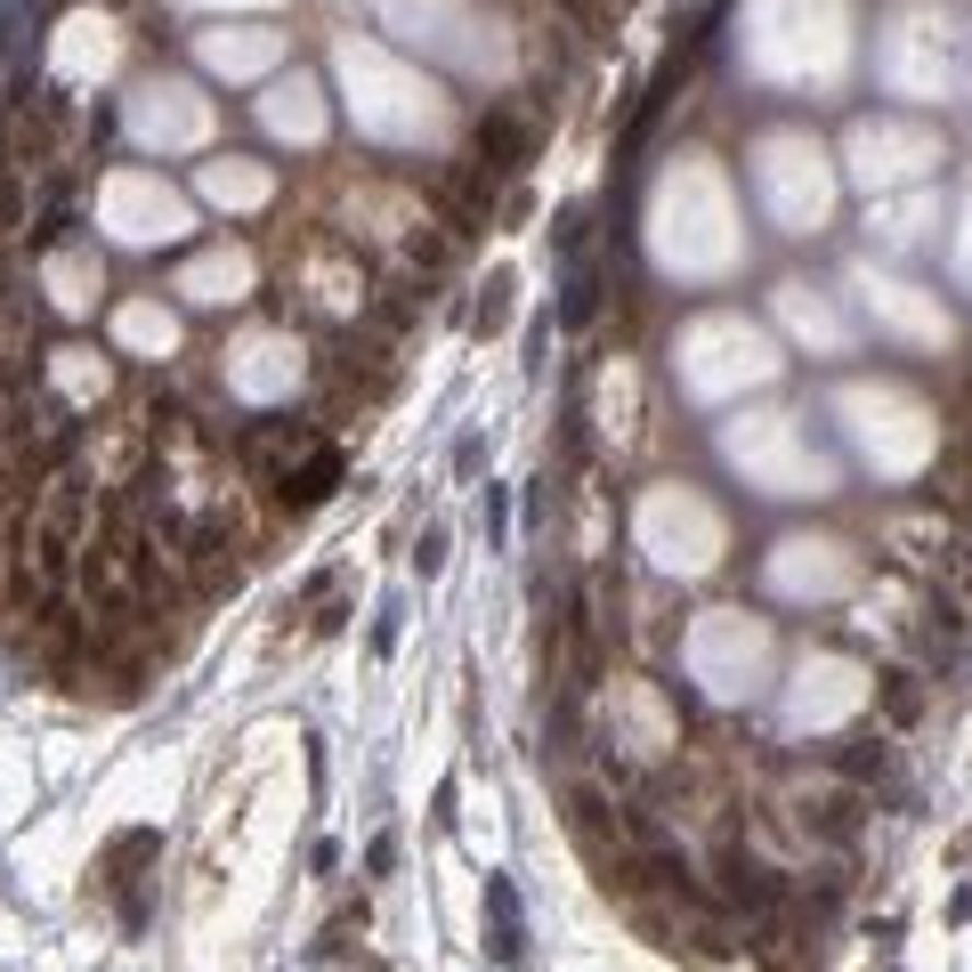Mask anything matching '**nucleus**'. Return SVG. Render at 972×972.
I'll return each instance as SVG.
<instances>
[{
	"label": "nucleus",
	"mask_w": 972,
	"mask_h": 972,
	"mask_svg": "<svg viewBox=\"0 0 972 972\" xmlns=\"http://www.w3.org/2000/svg\"><path fill=\"white\" fill-rule=\"evenodd\" d=\"M883 713H892L900 730H907V721L924 713V689H916V673H883Z\"/></svg>",
	"instance_id": "0eeeda50"
},
{
	"label": "nucleus",
	"mask_w": 972,
	"mask_h": 972,
	"mask_svg": "<svg viewBox=\"0 0 972 972\" xmlns=\"http://www.w3.org/2000/svg\"><path fill=\"white\" fill-rule=\"evenodd\" d=\"M826 770H835V778H851V786H867V778H883V770H892V746H883V737H843V746L826 754Z\"/></svg>",
	"instance_id": "20e7f679"
},
{
	"label": "nucleus",
	"mask_w": 972,
	"mask_h": 972,
	"mask_svg": "<svg viewBox=\"0 0 972 972\" xmlns=\"http://www.w3.org/2000/svg\"><path fill=\"white\" fill-rule=\"evenodd\" d=\"M341 479H348V454H341V446H317L293 479H284L276 503H284V511H317V503H333V494H341Z\"/></svg>",
	"instance_id": "f257e3e1"
},
{
	"label": "nucleus",
	"mask_w": 972,
	"mask_h": 972,
	"mask_svg": "<svg viewBox=\"0 0 972 972\" xmlns=\"http://www.w3.org/2000/svg\"><path fill=\"white\" fill-rule=\"evenodd\" d=\"M162 851V835H155V826H130V835H114L106 843V876H98V883H106V892H130V883H138V867H147Z\"/></svg>",
	"instance_id": "7ed1b4c3"
},
{
	"label": "nucleus",
	"mask_w": 972,
	"mask_h": 972,
	"mask_svg": "<svg viewBox=\"0 0 972 972\" xmlns=\"http://www.w3.org/2000/svg\"><path fill=\"white\" fill-rule=\"evenodd\" d=\"M503 317H511V276H494L487 284V308H479V333H494Z\"/></svg>",
	"instance_id": "1a4fd4ad"
},
{
	"label": "nucleus",
	"mask_w": 972,
	"mask_h": 972,
	"mask_svg": "<svg viewBox=\"0 0 972 972\" xmlns=\"http://www.w3.org/2000/svg\"><path fill=\"white\" fill-rule=\"evenodd\" d=\"M551 252H560V260L584 252V211H560V227H551Z\"/></svg>",
	"instance_id": "6e6552de"
},
{
	"label": "nucleus",
	"mask_w": 972,
	"mask_h": 972,
	"mask_svg": "<svg viewBox=\"0 0 972 972\" xmlns=\"http://www.w3.org/2000/svg\"><path fill=\"white\" fill-rule=\"evenodd\" d=\"M608 9H625V0H608Z\"/></svg>",
	"instance_id": "f8f14e48"
},
{
	"label": "nucleus",
	"mask_w": 972,
	"mask_h": 972,
	"mask_svg": "<svg viewBox=\"0 0 972 972\" xmlns=\"http://www.w3.org/2000/svg\"><path fill=\"white\" fill-rule=\"evenodd\" d=\"M519 155H527V122L519 114H487L479 122V171H519Z\"/></svg>",
	"instance_id": "f03ea898"
},
{
	"label": "nucleus",
	"mask_w": 972,
	"mask_h": 972,
	"mask_svg": "<svg viewBox=\"0 0 972 972\" xmlns=\"http://www.w3.org/2000/svg\"><path fill=\"white\" fill-rule=\"evenodd\" d=\"M599 317V276L592 267H575L568 276V300H560V324H592Z\"/></svg>",
	"instance_id": "423d86ee"
},
{
	"label": "nucleus",
	"mask_w": 972,
	"mask_h": 972,
	"mask_svg": "<svg viewBox=\"0 0 972 972\" xmlns=\"http://www.w3.org/2000/svg\"><path fill=\"white\" fill-rule=\"evenodd\" d=\"M479 462H487V446H479V438L454 446V470H462V479H479Z\"/></svg>",
	"instance_id": "9b49d317"
},
{
	"label": "nucleus",
	"mask_w": 972,
	"mask_h": 972,
	"mask_svg": "<svg viewBox=\"0 0 972 972\" xmlns=\"http://www.w3.org/2000/svg\"><path fill=\"white\" fill-rule=\"evenodd\" d=\"M487 907H494V957L519 964V957H527V940H519V900H511V883H503V876L487 883Z\"/></svg>",
	"instance_id": "39448f33"
},
{
	"label": "nucleus",
	"mask_w": 972,
	"mask_h": 972,
	"mask_svg": "<svg viewBox=\"0 0 972 972\" xmlns=\"http://www.w3.org/2000/svg\"><path fill=\"white\" fill-rule=\"evenodd\" d=\"M365 867H374V876H389V867H398V835H374V851H365Z\"/></svg>",
	"instance_id": "9d476101"
}]
</instances>
